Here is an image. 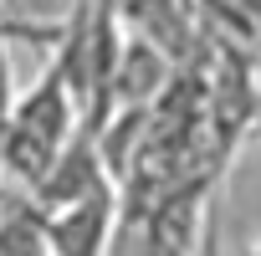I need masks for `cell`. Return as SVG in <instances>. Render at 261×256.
Returning <instances> with one entry per match:
<instances>
[{
  "instance_id": "6da1fadb",
  "label": "cell",
  "mask_w": 261,
  "mask_h": 256,
  "mask_svg": "<svg viewBox=\"0 0 261 256\" xmlns=\"http://www.w3.org/2000/svg\"><path fill=\"white\" fill-rule=\"evenodd\" d=\"M46 225H51L57 256H108L118 241V225H123L118 185H108L87 200H72L62 210H46Z\"/></svg>"
},
{
  "instance_id": "7a4b0ae2",
  "label": "cell",
  "mask_w": 261,
  "mask_h": 256,
  "mask_svg": "<svg viewBox=\"0 0 261 256\" xmlns=\"http://www.w3.org/2000/svg\"><path fill=\"white\" fill-rule=\"evenodd\" d=\"M0 256H57L46 210L21 185L0 195Z\"/></svg>"
},
{
  "instance_id": "3957f363",
  "label": "cell",
  "mask_w": 261,
  "mask_h": 256,
  "mask_svg": "<svg viewBox=\"0 0 261 256\" xmlns=\"http://www.w3.org/2000/svg\"><path fill=\"white\" fill-rule=\"evenodd\" d=\"M0 195H6V169H0Z\"/></svg>"
},
{
  "instance_id": "277c9868",
  "label": "cell",
  "mask_w": 261,
  "mask_h": 256,
  "mask_svg": "<svg viewBox=\"0 0 261 256\" xmlns=\"http://www.w3.org/2000/svg\"><path fill=\"white\" fill-rule=\"evenodd\" d=\"M251 256H261V241H256V246H251Z\"/></svg>"
}]
</instances>
